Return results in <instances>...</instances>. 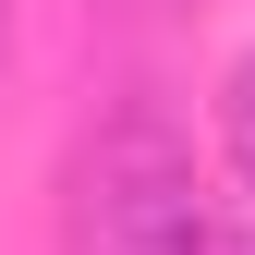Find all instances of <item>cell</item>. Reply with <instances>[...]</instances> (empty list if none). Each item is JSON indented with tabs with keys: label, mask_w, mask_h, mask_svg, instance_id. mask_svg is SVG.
<instances>
[{
	"label": "cell",
	"mask_w": 255,
	"mask_h": 255,
	"mask_svg": "<svg viewBox=\"0 0 255 255\" xmlns=\"http://www.w3.org/2000/svg\"><path fill=\"white\" fill-rule=\"evenodd\" d=\"M73 255H219L207 195H195V146H182V122L158 98H122L110 134L85 146Z\"/></svg>",
	"instance_id": "obj_1"
},
{
	"label": "cell",
	"mask_w": 255,
	"mask_h": 255,
	"mask_svg": "<svg viewBox=\"0 0 255 255\" xmlns=\"http://www.w3.org/2000/svg\"><path fill=\"white\" fill-rule=\"evenodd\" d=\"M219 158H231V182L255 195V49L219 73Z\"/></svg>",
	"instance_id": "obj_2"
}]
</instances>
